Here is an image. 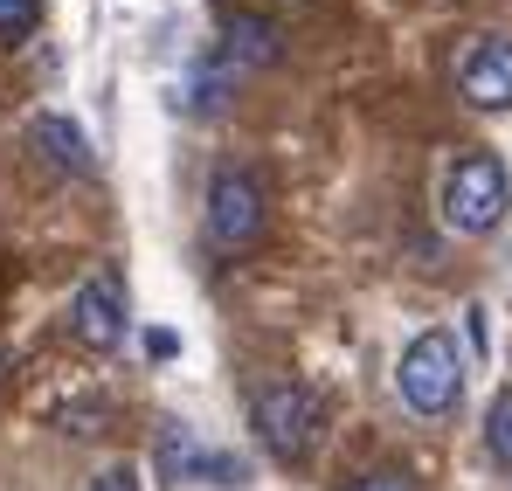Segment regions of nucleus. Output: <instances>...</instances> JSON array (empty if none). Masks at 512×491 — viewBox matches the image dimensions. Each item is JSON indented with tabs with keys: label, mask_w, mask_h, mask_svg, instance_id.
Here are the masks:
<instances>
[{
	"label": "nucleus",
	"mask_w": 512,
	"mask_h": 491,
	"mask_svg": "<svg viewBox=\"0 0 512 491\" xmlns=\"http://www.w3.org/2000/svg\"><path fill=\"white\" fill-rule=\"evenodd\" d=\"M250 429H256V443H263L270 457L298 464V457L319 450L326 402H319V388H305V381H270V388L250 402Z\"/></svg>",
	"instance_id": "1"
},
{
	"label": "nucleus",
	"mask_w": 512,
	"mask_h": 491,
	"mask_svg": "<svg viewBox=\"0 0 512 491\" xmlns=\"http://www.w3.org/2000/svg\"><path fill=\"white\" fill-rule=\"evenodd\" d=\"M512 208V180L499 153H457V166L443 173V222L457 236H492Z\"/></svg>",
	"instance_id": "2"
},
{
	"label": "nucleus",
	"mask_w": 512,
	"mask_h": 491,
	"mask_svg": "<svg viewBox=\"0 0 512 491\" xmlns=\"http://www.w3.org/2000/svg\"><path fill=\"white\" fill-rule=\"evenodd\" d=\"M395 388H402V402L416 415H429V422L450 415L457 395H464V353H457V339H450V332H416V339L402 346Z\"/></svg>",
	"instance_id": "3"
},
{
	"label": "nucleus",
	"mask_w": 512,
	"mask_h": 491,
	"mask_svg": "<svg viewBox=\"0 0 512 491\" xmlns=\"http://www.w3.org/2000/svg\"><path fill=\"white\" fill-rule=\"evenodd\" d=\"M270 222V201H263V180L243 166H222L208 180V243L215 249H250Z\"/></svg>",
	"instance_id": "4"
},
{
	"label": "nucleus",
	"mask_w": 512,
	"mask_h": 491,
	"mask_svg": "<svg viewBox=\"0 0 512 491\" xmlns=\"http://www.w3.org/2000/svg\"><path fill=\"white\" fill-rule=\"evenodd\" d=\"M457 97L471 111H512V42L506 35H471L457 49Z\"/></svg>",
	"instance_id": "5"
},
{
	"label": "nucleus",
	"mask_w": 512,
	"mask_h": 491,
	"mask_svg": "<svg viewBox=\"0 0 512 491\" xmlns=\"http://www.w3.org/2000/svg\"><path fill=\"white\" fill-rule=\"evenodd\" d=\"M70 332H77V346H90V353H111V346L125 339V291H118L111 270H97V277L77 284V298H70Z\"/></svg>",
	"instance_id": "6"
},
{
	"label": "nucleus",
	"mask_w": 512,
	"mask_h": 491,
	"mask_svg": "<svg viewBox=\"0 0 512 491\" xmlns=\"http://www.w3.org/2000/svg\"><path fill=\"white\" fill-rule=\"evenodd\" d=\"M222 56H229L236 70H270V63L284 56V28L263 21V14H229V21H222Z\"/></svg>",
	"instance_id": "7"
},
{
	"label": "nucleus",
	"mask_w": 512,
	"mask_h": 491,
	"mask_svg": "<svg viewBox=\"0 0 512 491\" xmlns=\"http://www.w3.org/2000/svg\"><path fill=\"white\" fill-rule=\"evenodd\" d=\"M28 139H35V153L49 166H63V173H97V160H90V139H84V125H70L63 111H42L35 125H28Z\"/></svg>",
	"instance_id": "8"
},
{
	"label": "nucleus",
	"mask_w": 512,
	"mask_h": 491,
	"mask_svg": "<svg viewBox=\"0 0 512 491\" xmlns=\"http://www.w3.org/2000/svg\"><path fill=\"white\" fill-rule=\"evenodd\" d=\"M485 450L512 471V388H499V395H492V409H485Z\"/></svg>",
	"instance_id": "9"
},
{
	"label": "nucleus",
	"mask_w": 512,
	"mask_h": 491,
	"mask_svg": "<svg viewBox=\"0 0 512 491\" xmlns=\"http://www.w3.org/2000/svg\"><path fill=\"white\" fill-rule=\"evenodd\" d=\"M42 21V0H0V35H28Z\"/></svg>",
	"instance_id": "10"
},
{
	"label": "nucleus",
	"mask_w": 512,
	"mask_h": 491,
	"mask_svg": "<svg viewBox=\"0 0 512 491\" xmlns=\"http://www.w3.org/2000/svg\"><path fill=\"white\" fill-rule=\"evenodd\" d=\"M90 491H146V485H139V471H132V464H104V471L90 478Z\"/></svg>",
	"instance_id": "11"
},
{
	"label": "nucleus",
	"mask_w": 512,
	"mask_h": 491,
	"mask_svg": "<svg viewBox=\"0 0 512 491\" xmlns=\"http://www.w3.org/2000/svg\"><path fill=\"white\" fill-rule=\"evenodd\" d=\"M346 491H416V478L409 471H367L360 485H346Z\"/></svg>",
	"instance_id": "12"
}]
</instances>
